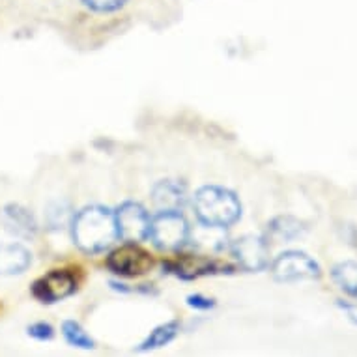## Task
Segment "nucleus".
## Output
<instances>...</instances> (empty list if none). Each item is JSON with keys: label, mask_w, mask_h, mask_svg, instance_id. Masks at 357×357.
Listing matches in <instances>:
<instances>
[{"label": "nucleus", "mask_w": 357, "mask_h": 357, "mask_svg": "<svg viewBox=\"0 0 357 357\" xmlns=\"http://www.w3.org/2000/svg\"><path fill=\"white\" fill-rule=\"evenodd\" d=\"M339 307L344 310L348 320L357 326V303H339Z\"/></svg>", "instance_id": "aec40b11"}, {"label": "nucleus", "mask_w": 357, "mask_h": 357, "mask_svg": "<svg viewBox=\"0 0 357 357\" xmlns=\"http://www.w3.org/2000/svg\"><path fill=\"white\" fill-rule=\"evenodd\" d=\"M232 255L247 271H262L270 264V247L268 240L257 236H243L234 241Z\"/></svg>", "instance_id": "6e6552de"}, {"label": "nucleus", "mask_w": 357, "mask_h": 357, "mask_svg": "<svg viewBox=\"0 0 357 357\" xmlns=\"http://www.w3.org/2000/svg\"><path fill=\"white\" fill-rule=\"evenodd\" d=\"M116 238V215L103 206H88L73 219V241L81 251H105Z\"/></svg>", "instance_id": "f257e3e1"}, {"label": "nucleus", "mask_w": 357, "mask_h": 357, "mask_svg": "<svg viewBox=\"0 0 357 357\" xmlns=\"http://www.w3.org/2000/svg\"><path fill=\"white\" fill-rule=\"evenodd\" d=\"M188 303H189V307H193V309L208 310L213 307V299L204 298V296H200V294H195V296H189Z\"/></svg>", "instance_id": "6ab92c4d"}, {"label": "nucleus", "mask_w": 357, "mask_h": 357, "mask_svg": "<svg viewBox=\"0 0 357 357\" xmlns=\"http://www.w3.org/2000/svg\"><path fill=\"white\" fill-rule=\"evenodd\" d=\"M305 232L303 222L294 219V217H277L268 225V240H273L277 243H288L301 238Z\"/></svg>", "instance_id": "ddd939ff"}, {"label": "nucleus", "mask_w": 357, "mask_h": 357, "mask_svg": "<svg viewBox=\"0 0 357 357\" xmlns=\"http://www.w3.org/2000/svg\"><path fill=\"white\" fill-rule=\"evenodd\" d=\"M178 322H167V324H161L158 328L153 329L152 333L148 335L146 340L141 344V350L142 351H148V350H158V348H163L167 346L169 342L174 340V337L178 335Z\"/></svg>", "instance_id": "2eb2a0df"}, {"label": "nucleus", "mask_w": 357, "mask_h": 357, "mask_svg": "<svg viewBox=\"0 0 357 357\" xmlns=\"http://www.w3.org/2000/svg\"><path fill=\"white\" fill-rule=\"evenodd\" d=\"M62 333H64V339L70 342L71 346L75 348H82V350H90L94 348V339L82 329L81 324H77L75 320H68L62 326Z\"/></svg>", "instance_id": "dca6fc26"}, {"label": "nucleus", "mask_w": 357, "mask_h": 357, "mask_svg": "<svg viewBox=\"0 0 357 357\" xmlns=\"http://www.w3.org/2000/svg\"><path fill=\"white\" fill-rule=\"evenodd\" d=\"M148 238L161 251H178L189 240V225L178 210H161L150 221Z\"/></svg>", "instance_id": "7ed1b4c3"}, {"label": "nucleus", "mask_w": 357, "mask_h": 357, "mask_svg": "<svg viewBox=\"0 0 357 357\" xmlns=\"http://www.w3.org/2000/svg\"><path fill=\"white\" fill-rule=\"evenodd\" d=\"M128 0H82V4L92 10V12L98 13H111L116 12L120 8L126 6Z\"/></svg>", "instance_id": "f3484780"}, {"label": "nucleus", "mask_w": 357, "mask_h": 357, "mask_svg": "<svg viewBox=\"0 0 357 357\" xmlns=\"http://www.w3.org/2000/svg\"><path fill=\"white\" fill-rule=\"evenodd\" d=\"M29 335L30 337H34L38 340H51L54 335V329L51 324L45 322H36L32 324L29 328Z\"/></svg>", "instance_id": "a211bd4d"}, {"label": "nucleus", "mask_w": 357, "mask_h": 357, "mask_svg": "<svg viewBox=\"0 0 357 357\" xmlns=\"http://www.w3.org/2000/svg\"><path fill=\"white\" fill-rule=\"evenodd\" d=\"M32 262V252L21 243H0V277L23 273Z\"/></svg>", "instance_id": "9d476101"}, {"label": "nucleus", "mask_w": 357, "mask_h": 357, "mask_svg": "<svg viewBox=\"0 0 357 357\" xmlns=\"http://www.w3.org/2000/svg\"><path fill=\"white\" fill-rule=\"evenodd\" d=\"M188 193L182 183L172 182V180H163L153 188V200L161 210H178L185 204Z\"/></svg>", "instance_id": "f8f14e48"}, {"label": "nucleus", "mask_w": 357, "mask_h": 357, "mask_svg": "<svg viewBox=\"0 0 357 357\" xmlns=\"http://www.w3.org/2000/svg\"><path fill=\"white\" fill-rule=\"evenodd\" d=\"M114 215H116L118 236L122 240L129 241V243H137V241L148 238L152 219L139 202H126L118 208Z\"/></svg>", "instance_id": "39448f33"}, {"label": "nucleus", "mask_w": 357, "mask_h": 357, "mask_svg": "<svg viewBox=\"0 0 357 357\" xmlns=\"http://www.w3.org/2000/svg\"><path fill=\"white\" fill-rule=\"evenodd\" d=\"M331 277L337 282V287L350 298L357 299V262L356 260H346L339 262L331 270Z\"/></svg>", "instance_id": "4468645a"}, {"label": "nucleus", "mask_w": 357, "mask_h": 357, "mask_svg": "<svg viewBox=\"0 0 357 357\" xmlns=\"http://www.w3.org/2000/svg\"><path fill=\"white\" fill-rule=\"evenodd\" d=\"M2 222L8 232L19 238H34L38 232L34 215L26 208L19 204H10L2 210Z\"/></svg>", "instance_id": "1a4fd4ad"}, {"label": "nucleus", "mask_w": 357, "mask_h": 357, "mask_svg": "<svg viewBox=\"0 0 357 357\" xmlns=\"http://www.w3.org/2000/svg\"><path fill=\"white\" fill-rule=\"evenodd\" d=\"M77 281L70 271L53 270L32 284V294L41 303H56L75 292Z\"/></svg>", "instance_id": "423d86ee"}, {"label": "nucleus", "mask_w": 357, "mask_h": 357, "mask_svg": "<svg viewBox=\"0 0 357 357\" xmlns=\"http://www.w3.org/2000/svg\"><path fill=\"white\" fill-rule=\"evenodd\" d=\"M195 213L208 229H227L241 217V204L232 191L206 185L195 195Z\"/></svg>", "instance_id": "f03ea898"}, {"label": "nucleus", "mask_w": 357, "mask_h": 357, "mask_svg": "<svg viewBox=\"0 0 357 357\" xmlns=\"http://www.w3.org/2000/svg\"><path fill=\"white\" fill-rule=\"evenodd\" d=\"M271 275L279 282L314 281V279L322 277V268L307 252L287 251L273 260Z\"/></svg>", "instance_id": "20e7f679"}, {"label": "nucleus", "mask_w": 357, "mask_h": 357, "mask_svg": "<svg viewBox=\"0 0 357 357\" xmlns=\"http://www.w3.org/2000/svg\"><path fill=\"white\" fill-rule=\"evenodd\" d=\"M174 275L182 277V279H195V277L208 275V273H215L219 268L217 264L210 258L204 257H182L174 260V262L167 264Z\"/></svg>", "instance_id": "9b49d317"}, {"label": "nucleus", "mask_w": 357, "mask_h": 357, "mask_svg": "<svg viewBox=\"0 0 357 357\" xmlns=\"http://www.w3.org/2000/svg\"><path fill=\"white\" fill-rule=\"evenodd\" d=\"M107 266L118 275L137 277L152 268V257L135 243H128L111 252V257L107 258Z\"/></svg>", "instance_id": "0eeeda50"}]
</instances>
